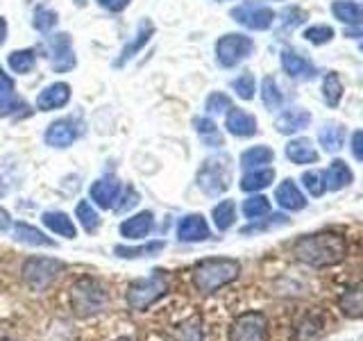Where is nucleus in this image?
I'll use <instances>...</instances> for the list:
<instances>
[{"mask_svg":"<svg viewBox=\"0 0 363 341\" xmlns=\"http://www.w3.org/2000/svg\"><path fill=\"white\" fill-rule=\"evenodd\" d=\"M113 341H136V339L130 337V335H125V337H118V339H113Z\"/></svg>","mask_w":363,"mask_h":341,"instance_id":"51","label":"nucleus"},{"mask_svg":"<svg viewBox=\"0 0 363 341\" xmlns=\"http://www.w3.org/2000/svg\"><path fill=\"white\" fill-rule=\"evenodd\" d=\"M232 89L236 91L238 98L243 100H252L255 98V91H257V82H255V75L252 73H243L238 75L234 82H232Z\"/></svg>","mask_w":363,"mask_h":341,"instance_id":"41","label":"nucleus"},{"mask_svg":"<svg viewBox=\"0 0 363 341\" xmlns=\"http://www.w3.org/2000/svg\"><path fill=\"white\" fill-rule=\"evenodd\" d=\"M211 219H213V225L218 227L220 232L230 230V227L234 225V221H236V205H234V200H223V202L216 205L213 212H211Z\"/></svg>","mask_w":363,"mask_h":341,"instance_id":"35","label":"nucleus"},{"mask_svg":"<svg viewBox=\"0 0 363 341\" xmlns=\"http://www.w3.org/2000/svg\"><path fill=\"white\" fill-rule=\"evenodd\" d=\"M43 225L48 227L50 232L66 237V239H75L77 230H75V223L71 221V216L66 212H45L43 214Z\"/></svg>","mask_w":363,"mask_h":341,"instance_id":"26","label":"nucleus"},{"mask_svg":"<svg viewBox=\"0 0 363 341\" xmlns=\"http://www.w3.org/2000/svg\"><path fill=\"white\" fill-rule=\"evenodd\" d=\"M225 128L234 136H252V134H257V119L252 114H247L245 109L230 107L227 119H225Z\"/></svg>","mask_w":363,"mask_h":341,"instance_id":"17","label":"nucleus"},{"mask_svg":"<svg viewBox=\"0 0 363 341\" xmlns=\"http://www.w3.org/2000/svg\"><path fill=\"white\" fill-rule=\"evenodd\" d=\"M118 198L121 200H116V205H113V212H116V214H125L128 210H132L134 205H139V191H136L134 187H128L123 196H118Z\"/></svg>","mask_w":363,"mask_h":341,"instance_id":"44","label":"nucleus"},{"mask_svg":"<svg viewBox=\"0 0 363 341\" xmlns=\"http://www.w3.org/2000/svg\"><path fill=\"white\" fill-rule=\"evenodd\" d=\"M155 230V214L152 212H139L125 219L118 227V232L123 239H130V242H139V239H145Z\"/></svg>","mask_w":363,"mask_h":341,"instance_id":"15","label":"nucleus"},{"mask_svg":"<svg viewBox=\"0 0 363 341\" xmlns=\"http://www.w3.org/2000/svg\"><path fill=\"white\" fill-rule=\"evenodd\" d=\"M309 123H311V114L295 107V109H286L284 114H279L275 121V128L279 134H295V132L304 130Z\"/></svg>","mask_w":363,"mask_h":341,"instance_id":"21","label":"nucleus"},{"mask_svg":"<svg viewBox=\"0 0 363 341\" xmlns=\"http://www.w3.org/2000/svg\"><path fill=\"white\" fill-rule=\"evenodd\" d=\"M302 182L306 191L311 193V196H323L325 193V182H323V175L315 173V170H306V173L302 175Z\"/></svg>","mask_w":363,"mask_h":341,"instance_id":"45","label":"nucleus"},{"mask_svg":"<svg viewBox=\"0 0 363 341\" xmlns=\"http://www.w3.org/2000/svg\"><path fill=\"white\" fill-rule=\"evenodd\" d=\"M64 271V264L52 257H30L23 264V280L32 291H43Z\"/></svg>","mask_w":363,"mask_h":341,"instance_id":"7","label":"nucleus"},{"mask_svg":"<svg viewBox=\"0 0 363 341\" xmlns=\"http://www.w3.org/2000/svg\"><path fill=\"white\" fill-rule=\"evenodd\" d=\"M352 180H354V175H352V168L343 162V159H334V162L329 164L327 170L323 173L325 191H338V189L347 187Z\"/></svg>","mask_w":363,"mask_h":341,"instance_id":"20","label":"nucleus"},{"mask_svg":"<svg viewBox=\"0 0 363 341\" xmlns=\"http://www.w3.org/2000/svg\"><path fill=\"white\" fill-rule=\"evenodd\" d=\"M275 200L281 210H289V212H300L306 207V198L302 196V191L298 189L293 180H284L281 185L275 191Z\"/></svg>","mask_w":363,"mask_h":341,"instance_id":"19","label":"nucleus"},{"mask_svg":"<svg viewBox=\"0 0 363 341\" xmlns=\"http://www.w3.org/2000/svg\"><path fill=\"white\" fill-rule=\"evenodd\" d=\"M0 196H3V187H0Z\"/></svg>","mask_w":363,"mask_h":341,"instance_id":"52","label":"nucleus"},{"mask_svg":"<svg viewBox=\"0 0 363 341\" xmlns=\"http://www.w3.org/2000/svg\"><path fill=\"white\" fill-rule=\"evenodd\" d=\"M168 341H204L202 318L198 314H189L168 328Z\"/></svg>","mask_w":363,"mask_h":341,"instance_id":"14","label":"nucleus"},{"mask_svg":"<svg viewBox=\"0 0 363 341\" xmlns=\"http://www.w3.org/2000/svg\"><path fill=\"white\" fill-rule=\"evenodd\" d=\"M170 284H168V276L164 271H152L147 278H141L132 282L128 291H125V301L136 312L147 310L150 305H155L159 298H164L168 293Z\"/></svg>","mask_w":363,"mask_h":341,"instance_id":"5","label":"nucleus"},{"mask_svg":"<svg viewBox=\"0 0 363 341\" xmlns=\"http://www.w3.org/2000/svg\"><path fill=\"white\" fill-rule=\"evenodd\" d=\"M121 191H123V182L118 178L102 175L94 182V185H91L89 196L100 210H113V205H116Z\"/></svg>","mask_w":363,"mask_h":341,"instance_id":"11","label":"nucleus"},{"mask_svg":"<svg viewBox=\"0 0 363 341\" xmlns=\"http://www.w3.org/2000/svg\"><path fill=\"white\" fill-rule=\"evenodd\" d=\"M293 255L300 261L315 269L336 266L347 255V242L338 232H315L304 234L293 244Z\"/></svg>","mask_w":363,"mask_h":341,"instance_id":"1","label":"nucleus"},{"mask_svg":"<svg viewBox=\"0 0 363 341\" xmlns=\"http://www.w3.org/2000/svg\"><path fill=\"white\" fill-rule=\"evenodd\" d=\"M270 212V200L266 196H250L245 202H243V214H245V219L250 221H259L261 216H266Z\"/></svg>","mask_w":363,"mask_h":341,"instance_id":"39","label":"nucleus"},{"mask_svg":"<svg viewBox=\"0 0 363 341\" xmlns=\"http://www.w3.org/2000/svg\"><path fill=\"white\" fill-rule=\"evenodd\" d=\"M71 100V85L66 82H52L48 87H43L37 96V109L39 112H55L68 105Z\"/></svg>","mask_w":363,"mask_h":341,"instance_id":"13","label":"nucleus"},{"mask_svg":"<svg viewBox=\"0 0 363 341\" xmlns=\"http://www.w3.org/2000/svg\"><path fill=\"white\" fill-rule=\"evenodd\" d=\"M43 139L48 146L52 148H68L73 146V141L77 139V128L71 119H60V121H52L45 130Z\"/></svg>","mask_w":363,"mask_h":341,"instance_id":"16","label":"nucleus"},{"mask_svg":"<svg viewBox=\"0 0 363 341\" xmlns=\"http://www.w3.org/2000/svg\"><path fill=\"white\" fill-rule=\"evenodd\" d=\"M0 341H16L14 335H11V328L3 321H0Z\"/></svg>","mask_w":363,"mask_h":341,"instance_id":"49","label":"nucleus"},{"mask_svg":"<svg viewBox=\"0 0 363 341\" xmlns=\"http://www.w3.org/2000/svg\"><path fill=\"white\" fill-rule=\"evenodd\" d=\"M323 98L329 107H336L340 98H343V82H340L338 73H327L325 82H323Z\"/></svg>","mask_w":363,"mask_h":341,"instance_id":"38","label":"nucleus"},{"mask_svg":"<svg viewBox=\"0 0 363 341\" xmlns=\"http://www.w3.org/2000/svg\"><path fill=\"white\" fill-rule=\"evenodd\" d=\"M304 39L315 43V45L329 43V41L334 39V28H329V26H311V28L304 30Z\"/></svg>","mask_w":363,"mask_h":341,"instance_id":"42","label":"nucleus"},{"mask_svg":"<svg viewBox=\"0 0 363 341\" xmlns=\"http://www.w3.org/2000/svg\"><path fill=\"white\" fill-rule=\"evenodd\" d=\"M9 227H11V216H9V212H7V210L0 207V232L9 230Z\"/></svg>","mask_w":363,"mask_h":341,"instance_id":"48","label":"nucleus"},{"mask_svg":"<svg viewBox=\"0 0 363 341\" xmlns=\"http://www.w3.org/2000/svg\"><path fill=\"white\" fill-rule=\"evenodd\" d=\"M164 246L166 244L159 239V242H150L143 246H116L113 253H116V257H123V259H139V257H152L157 253H162Z\"/></svg>","mask_w":363,"mask_h":341,"instance_id":"31","label":"nucleus"},{"mask_svg":"<svg viewBox=\"0 0 363 341\" xmlns=\"http://www.w3.org/2000/svg\"><path fill=\"white\" fill-rule=\"evenodd\" d=\"M232 18L236 23H241L243 28L247 30H255V32H261V30H268L272 26V21H275V11L266 5H257V3H243L232 9Z\"/></svg>","mask_w":363,"mask_h":341,"instance_id":"9","label":"nucleus"},{"mask_svg":"<svg viewBox=\"0 0 363 341\" xmlns=\"http://www.w3.org/2000/svg\"><path fill=\"white\" fill-rule=\"evenodd\" d=\"M48 50H50V66L55 73H66L75 66L71 34H55V37H50Z\"/></svg>","mask_w":363,"mask_h":341,"instance_id":"10","label":"nucleus"},{"mask_svg":"<svg viewBox=\"0 0 363 341\" xmlns=\"http://www.w3.org/2000/svg\"><path fill=\"white\" fill-rule=\"evenodd\" d=\"M272 180H275V170H272V168H255V170H250V173L243 175L241 189L247 191V193L261 191V189L270 187Z\"/></svg>","mask_w":363,"mask_h":341,"instance_id":"32","label":"nucleus"},{"mask_svg":"<svg viewBox=\"0 0 363 341\" xmlns=\"http://www.w3.org/2000/svg\"><path fill=\"white\" fill-rule=\"evenodd\" d=\"M338 310L347 318H363V280H359L354 287H350L338 298Z\"/></svg>","mask_w":363,"mask_h":341,"instance_id":"22","label":"nucleus"},{"mask_svg":"<svg viewBox=\"0 0 363 341\" xmlns=\"http://www.w3.org/2000/svg\"><path fill=\"white\" fill-rule=\"evenodd\" d=\"M7 64L14 73H21L26 75L30 73L34 66H37V53L32 48H21V50H14L9 57H7Z\"/></svg>","mask_w":363,"mask_h":341,"instance_id":"33","label":"nucleus"},{"mask_svg":"<svg viewBox=\"0 0 363 341\" xmlns=\"http://www.w3.org/2000/svg\"><path fill=\"white\" fill-rule=\"evenodd\" d=\"M196 182L204 196H220L232 185V159L227 155H213L204 159Z\"/></svg>","mask_w":363,"mask_h":341,"instance_id":"4","label":"nucleus"},{"mask_svg":"<svg viewBox=\"0 0 363 341\" xmlns=\"http://www.w3.org/2000/svg\"><path fill=\"white\" fill-rule=\"evenodd\" d=\"M232 107V100L227 94H223V91H213V94L207 98V112L209 114H223Z\"/></svg>","mask_w":363,"mask_h":341,"instance_id":"43","label":"nucleus"},{"mask_svg":"<svg viewBox=\"0 0 363 341\" xmlns=\"http://www.w3.org/2000/svg\"><path fill=\"white\" fill-rule=\"evenodd\" d=\"M318 139H320V146L325 148L327 153H338L340 148H343V141H345V130L343 125L338 123H325L320 132H318Z\"/></svg>","mask_w":363,"mask_h":341,"instance_id":"27","label":"nucleus"},{"mask_svg":"<svg viewBox=\"0 0 363 341\" xmlns=\"http://www.w3.org/2000/svg\"><path fill=\"white\" fill-rule=\"evenodd\" d=\"M261 98H264V105L268 109L281 107V91L272 77H264V82H261Z\"/></svg>","mask_w":363,"mask_h":341,"instance_id":"40","label":"nucleus"},{"mask_svg":"<svg viewBox=\"0 0 363 341\" xmlns=\"http://www.w3.org/2000/svg\"><path fill=\"white\" fill-rule=\"evenodd\" d=\"M255 50V41L245 37V34L230 32L223 34V37L216 41V60L225 68H234L243 60H247Z\"/></svg>","mask_w":363,"mask_h":341,"instance_id":"6","label":"nucleus"},{"mask_svg":"<svg viewBox=\"0 0 363 341\" xmlns=\"http://www.w3.org/2000/svg\"><path fill=\"white\" fill-rule=\"evenodd\" d=\"M57 23H60V16H57V11L45 7V5H39L34 9V16H32V26L34 30H39L43 34H48L50 30L57 28Z\"/></svg>","mask_w":363,"mask_h":341,"instance_id":"37","label":"nucleus"},{"mask_svg":"<svg viewBox=\"0 0 363 341\" xmlns=\"http://www.w3.org/2000/svg\"><path fill=\"white\" fill-rule=\"evenodd\" d=\"M361 50H363V43H361Z\"/></svg>","mask_w":363,"mask_h":341,"instance_id":"53","label":"nucleus"},{"mask_svg":"<svg viewBox=\"0 0 363 341\" xmlns=\"http://www.w3.org/2000/svg\"><path fill=\"white\" fill-rule=\"evenodd\" d=\"M332 14L345 26H361L363 23V7L352 3V0H336L332 5Z\"/></svg>","mask_w":363,"mask_h":341,"instance_id":"29","label":"nucleus"},{"mask_svg":"<svg viewBox=\"0 0 363 341\" xmlns=\"http://www.w3.org/2000/svg\"><path fill=\"white\" fill-rule=\"evenodd\" d=\"M109 303V291L98 278L82 276L75 280L68 289V305L77 316H94L100 314Z\"/></svg>","mask_w":363,"mask_h":341,"instance_id":"3","label":"nucleus"},{"mask_svg":"<svg viewBox=\"0 0 363 341\" xmlns=\"http://www.w3.org/2000/svg\"><path fill=\"white\" fill-rule=\"evenodd\" d=\"M281 66L291 77H313L315 75V66L304 60L302 55L293 53V50H284L281 53Z\"/></svg>","mask_w":363,"mask_h":341,"instance_id":"23","label":"nucleus"},{"mask_svg":"<svg viewBox=\"0 0 363 341\" xmlns=\"http://www.w3.org/2000/svg\"><path fill=\"white\" fill-rule=\"evenodd\" d=\"M211 237V230L207 225V219L202 214H189L179 221L177 225V239L184 244H198V242H207Z\"/></svg>","mask_w":363,"mask_h":341,"instance_id":"12","label":"nucleus"},{"mask_svg":"<svg viewBox=\"0 0 363 341\" xmlns=\"http://www.w3.org/2000/svg\"><path fill=\"white\" fill-rule=\"evenodd\" d=\"M16 107H18V98H16L14 80L0 68V117H7Z\"/></svg>","mask_w":363,"mask_h":341,"instance_id":"30","label":"nucleus"},{"mask_svg":"<svg viewBox=\"0 0 363 341\" xmlns=\"http://www.w3.org/2000/svg\"><path fill=\"white\" fill-rule=\"evenodd\" d=\"M352 155H354L359 162H363V130H357L352 134Z\"/></svg>","mask_w":363,"mask_h":341,"instance_id":"47","label":"nucleus"},{"mask_svg":"<svg viewBox=\"0 0 363 341\" xmlns=\"http://www.w3.org/2000/svg\"><path fill=\"white\" fill-rule=\"evenodd\" d=\"M193 128H196L198 136H200V141L204 146H209V148H220L225 141H223V134L218 130V125H216L211 119L207 117H198V119H193Z\"/></svg>","mask_w":363,"mask_h":341,"instance_id":"28","label":"nucleus"},{"mask_svg":"<svg viewBox=\"0 0 363 341\" xmlns=\"http://www.w3.org/2000/svg\"><path fill=\"white\" fill-rule=\"evenodd\" d=\"M272 159H275V153H272L268 146H252V148H247V151H243L241 166L243 168H259L264 164H270Z\"/></svg>","mask_w":363,"mask_h":341,"instance_id":"34","label":"nucleus"},{"mask_svg":"<svg viewBox=\"0 0 363 341\" xmlns=\"http://www.w3.org/2000/svg\"><path fill=\"white\" fill-rule=\"evenodd\" d=\"M241 273V264L232 257H211L198 261L191 271L193 287L200 293H213L223 289L225 284H230L238 278Z\"/></svg>","mask_w":363,"mask_h":341,"instance_id":"2","label":"nucleus"},{"mask_svg":"<svg viewBox=\"0 0 363 341\" xmlns=\"http://www.w3.org/2000/svg\"><path fill=\"white\" fill-rule=\"evenodd\" d=\"M286 157L293 164H315L318 151L309 139H291L286 144Z\"/></svg>","mask_w":363,"mask_h":341,"instance_id":"25","label":"nucleus"},{"mask_svg":"<svg viewBox=\"0 0 363 341\" xmlns=\"http://www.w3.org/2000/svg\"><path fill=\"white\" fill-rule=\"evenodd\" d=\"M75 216H77L79 225L84 227V232H89V234H94L100 227V214L94 210V205H91L89 200H79L77 202Z\"/></svg>","mask_w":363,"mask_h":341,"instance_id":"36","label":"nucleus"},{"mask_svg":"<svg viewBox=\"0 0 363 341\" xmlns=\"http://www.w3.org/2000/svg\"><path fill=\"white\" fill-rule=\"evenodd\" d=\"M152 34H155L152 23H150V21H143V23H141V28L136 30L134 39H132L128 45H125V48L121 50V55L116 57V60H113V66H116V68H118V66H125V64H128V62L132 60V57L139 55V50L145 48V43L150 41Z\"/></svg>","mask_w":363,"mask_h":341,"instance_id":"18","label":"nucleus"},{"mask_svg":"<svg viewBox=\"0 0 363 341\" xmlns=\"http://www.w3.org/2000/svg\"><path fill=\"white\" fill-rule=\"evenodd\" d=\"M14 239L21 244H28V246H41V248H55V242L50 237H45L39 227H34L30 223H14Z\"/></svg>","mask_w":363,"mask_h":341,"instance_id":"24","label":"nucleus"},{"mask_svg":"<svg viewBox=\"0 0 363 341\" xmlns=\"http://www.w3.org/2000/svg\"><path fill=\"white\" fill-rule=\"evenodd\" d=\"M5 41H7V21L0 16V48H3Z\"/></svg>","mask_w":363,"mask_h":341,"instance_id":"50","label":"nucleus"},{"mask_svg":"<svg viewBox=\"0 0 363 341\" xmlns=\"http://www.w3.org/2000/svg\"><path fill=\"white\" fill-rule=\"evenodd\" d=\"M230 341H268V318L264 312H243L234 318Z\"/></svg>","mask_w":363,"mask_h":341,"instance_id":"8","label":"nucleus"},{"mask_svg":"<svg viewBox=\"0 0 363 341\" xmlns=\"http://www.w3.org/2000/svg\"><path fill=\"white\" fill-rule=\"evenodd\" d=\"M96 3L102 7V9H107V11H113V14H118V11H125L130 5H132V0H96Z\"/></svg>","mask_w":363,"mask_h":341,"instance_id":"46","label":"nucleus"}]
</instances>
